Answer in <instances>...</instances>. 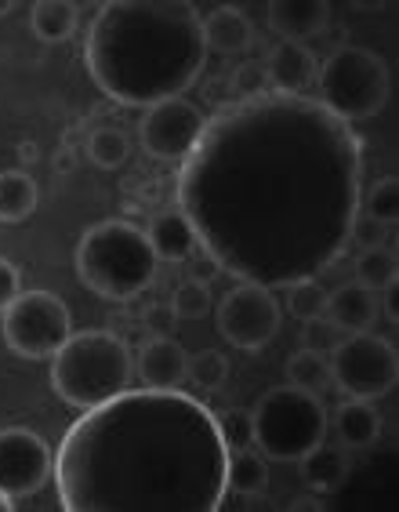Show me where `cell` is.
Returning <instances> with one entry per match:
<instances>
[{
	"mask_svg": "<svg viewBox=\"0 0 399 512\" xmlns=\"http://www.w3.org/2000/svg\"><path fill=\"white\" fill-rule=\"evenodd\" d=\"M225 487L240 498H254L265 494L269 487V458L258 447H244V451H229V465H225Z\"/></svg>",
	"mask_w": 399,
	"mask_h": 512,
	"instance_id": "obj_22",
	"label": "cell"
},
{
	"mask_svg": "<svg viewBox=\"0 0 399 512\" xmlns=\"http://www.w3.org/2000/svg\"><path fill=\"white\" fill-rule=\"evenodd\" d=\"M51 465H55V454L40 433L22 429V425L0 429V491L11 502L37 494L48 483Z\"/></svg>",
	"mask_w": 399,
	"mask_h": 512,
	"instance_id": "obj_12",
	"label": "cell"
},
{
	"mask_svg": "<svg viewBox=\"0 0 399 512\" xmlns=\"http://www.w3.org/2000/svg\"><path fill=\"white\" fill-rule=\"evenodd\" d=\"M396 280H399V262L389 244L360 251V258H356V284H363L367 291L381 295V291H392Z\"/></svg>",
	"mask_w": 399,
	"mask_h": 512,
	"instance_id": "obj_24",
	"label": "cell"
},
{
	"mask_svg": "<svg viewBox=\"0 0 399 512\" xmlns=\"http://www.w3.org/2000/svg\"><path fill=\"white\" fill-rule=\"evenodd\" d=\"M349 454L338 444H316L305 458H298V473H302L305 487H312L316 494H334L338 487H345L349 480Z\"/></svg>",
	"mask_w": 399,
	"mask_h": 512,
	"instance_id": "obj_18",
	"label": "cell"
},
{
	"mask_svg": "<svg viewBox=\"0 0 399 512\" xmlns=\"http://www.w3.org/2000/svg\"><path fill=\"white\" fill-rule=\"evenodd\" d=\"M316 88H320L316 102L327 113H334L345 124H356V120H370L385 109L392 73L378 51L349 44L323 59V66L316 69Z\"/></svg>",
	"mask_w": 399,
	"mask_h": 512,
	"instance_id": "obj_7",
	"label": "cell"
},
{
	"mask_svg": "<svg viewBox=\"0 0 399 512\" xmlns=\"http://www.w3.org/2000/svg\"><path fill=\"white\" fill-rule=\"evenodd\" d=\"M146 237H149V244H153L156 258H160V262H175V266H178V262H185V258L200 247V240H196V229L189 226V218H185L178 207L153 215V222H149V229H146Z\"/></svg>",
	"mask_w": 399,
	"mask_h": 512,
	"instance_id": "obj_17",
	"label": "cell"
},
{
	"mask_svg": "<svg viewBox=\"0 0 399 512\" xmlns=\"http://www.w3.org/2000/svg\"><path fill=\"white\" fill-rule=\"evenodd\" d=\"M254 447L269 462L291 465L327 440V407L320 396L305 393L298 385H273L251 407Z\"/></svg>",
	"mask_w": 399,
	"mask_h": 512,
	"instance_id": "obj_6",
	"label": "cell"
},
{
	"mask_svg": "<svg viewBox=\"0 0 399 512\" xmlns=\"http://www.w3.org/2000/svg\"><path fill=\"white\" fill-rule=\"evenodd\" d=\"M287 313L302 324L327 313V287L320 284V276H302V280L287 284Z\"/></svg>",
	"mask_w": 399,
	"mask_h": 512,
	"instance_id": "obj_28",
	"label": "cell"
},
{
	"mask_svg": "<svg viewBox=\"0 0 399 512\" xmlns=\"http://www.w3.org/2000/svg\"><path fill=\"white\" fill-rule=\"evenodd\" d=\"M11 11H15V0H0V19H8Z\"/></svg>",
	"mask_w": 399,
	"mask_h": 512,
	"instance_id": "obj_40",
	"label": "cell"
},
{
	"mask_svg": "<svg viewBox=\"0 0 399 512\" xmlns=\"http://www.w3.org/2000/svg\"><path fill=\"white\" fill-rule=\"evenodd\" d=\"M142 320H146V331H153V335H167V327L175 324V316L167 306H149V313Z\"/></svg>",
	"mask_w": 399,
	"mask_h": 512,
	"instance_id": "obj_37",
	"label": "cell"
},
{
	"mask_svg": "<svg viewBox=\"0 0 399 512\" xmlns=\"http://www.w3.org/2000/svg\"><path fill=\"white\" fill-rule=\"evenodd\" d=\"M171 316L175 320H204L207 313H211V291H207V284H196V280H182V284L175 287V295H171Z\"/></svg>",
	"mask_w": 399,
	"mask_h": 512,
	"instance_id": "obj_30",
	"label": "cell"
},
{
	"mask_svg": "<svg viewBox=\"0 0 399 512\" xmlns=\"http://www.w3.org/2000/svg\"><path fill=\"white\" fill-rule=\"evenodd\" d=\"M327 316L345 331V335H356V331H370L378 324L381 302L374 291H367L363 284H341L334 291H327Z\"/></svg>",
	"mask_w": 399,
	"mask_h": 512,
	"instance_id": "obj_16",
	"label": "cell"
},
{
	"mask_svg": "<svg viewBox=\"0 0 399 512\" xmlns=\"http://www.w3.org/2000/svg\"><path fill=\"white\" fill-rule=\"evenodd\" d=\"M215 320H218V335L225 342L244 349V353H258V349H265L276 338V331L283 324V313L273 287H262L254 284V280H240L218 302Z\"/></svg>",
	"mask_w": 399,
	"mask_h": 512,
	"instance_id": "obj_10",
	"label": "cell"
},
{
	"mask_svg": "<svg viewBox=\"0 0 399 512\" xmlns=\"http://www.w3.org/2000/svg\"><path fill=\"white\" fill-rule=\"evenodd\" d=\"M363 197L352 124L309 95L262 91L207 117L178 171V211L222 273L262 287L320 276L349 247Z\"/></svg>",
	"mask_w": 399,
	"mask_h": 512,
	"instance_id": "obj_1",
	"label": "cell"
},
{
	"mask_svg": "<svg viewBox=\"0 0 399 512\" xmlns=\"http://www.w3.org/2000/svg\"><path fill=\"white\" fill-rule=\"evenodd\" d=\"M265 77L273 84V91H283V95H302L316 80V51L309 44H298V40H280L269 55H265Z\"/></svg>",
	"mask_w": 399,
	"mask_h": 512,
	"instance_id": "obj_14",
	"label": "cell"
},
{
	"mask_svg": "<svg viewBox=\"0 0 399 512\" xmlns=\"http://www.w3.org/2000/svg\"><path fill=\"white\" fill-rule=\"evenodd\" d=\"M331 385H338L345 396L356 400H381L396 389L399 378V356L389 338L356 331L345 335L331 349Z\"/></svg>",
	"mask_w": 399,
	"mask_h": 512,
	"instance_id": "obj_9",
	"label": "cell"
},
{
	"mask_svg": "<svg viewBox=\"0 0 399 512\" xmlns=\"http://www.w3.org/2000/svg\"><path fill=\"white\" fill-rule=\"evenodd\" d=\"M131 378L135 360L117 331H77L51 356V389L77 411L113 400Z\"/></svg>",
	"mask_w": 399,
	"mask_h": 512,
	"instance_id": "obj_5",
	"label": "cell"
},
{
	"mask_svg": "<svg viewBox=\"0 0 399 512\" xmlns=\"http://www.w3.org/2000/svg\"><path fill=\"white\" fill-rule=\"evenodd\" d=\"M19 295H22V273H19V266L0 255V313H4V309H8Z\"/></svg>",
	"mask_w": 399,
	"mask_h": 512,
	"instance_id": "obj_36",
	"label": "cell"
},
{
	"mask_svg": "<svg viewBox=\"0 0 399 512\" xmlns=\"http://www.w3.org/2000/svg\"><path fill=\"white\" fill-rule=\"evenodd\" d=\"M131 157V138L120 128H95L88 135V160L102 171H117Z\"/></svg>",
	"mask_w": 399,
	"mask_h": 512,
	"instance_id": "obj_26",
	"label": "cell"
},
{
	"mask_svg": "<svg viewBox=\"0 0 399 512\" xmlns=\"http://www.w3.org/2000/svg\"><path fill=\"white\" fill-rule=\"evenodd\" d=\"M269 77H265V66L262 62H244V66H236L233 73V88L244 95V99H254V95H262Z\"/></svg>",
	"mask_w": 399,
	"mask_h": 512,
	"instance_id": "obj_34",
	"label": "cell"
},
{
	"mask_svg": "<svg viewBox=\"0 0 399 512\" xmlns=\"http://www.w3.org/2000/svg\"><path fill=\"white\" fill-rule=\"evenodd\" d=\"M37 157H40L37 146H33V142H22V146H19V160H22V164H33Z\"/></svg>",
	"mask_w": 399,
	"mask_h": 512,
	"instance_id": "obj_39",
	"label": "cell"
},
{
	"mask_svg": "<svg viewBox=\"0 0 399 512\" xmlns=\"http://www.w3.org/2000/svg\"><path fill=\"white\" fill-rule=\"evenodd\" d=\"M185 280H196V284H207L211 287V280L215 276H222V266H218V258L207 251V247H196L193 255L185 258Z\"/></svg>",
	"mask_w": 399,
	"mask_h": 512,
	"instance_id": "obj_33",
	"label": "cell"
},
{
	"mask_svg": "<svg viewBox=\"0 0 399 512\" xmlns=\"http://www.w3.org/2000/svg\"><path fill=\"white\" fill-rule=\"evenodd\" d=\"M189 353L171 335H149L135 353V375L146 389H178L185 382Z\"/></svg>",
	"mask_w": 399,
	"mask_h": 512,
	"instance_id": "obj_13",
	"label": "cell"
},
{
	"mask_svg": "<svg viewBox=\"0 0 399 512\" xmlns=\"http://www.w3.org/2000/svg\"><path fill=\"white\" fill-rule=\"evenodd\" d=\"M229 447L178 389H124L80 414L51 465L66 512H218Z\"/></svg>",
	"mask_w": 399,
	"mask_h": 512,
	"instance_id": "obj_2",
	"label": "cell"
},
{
	"mask_svg": "<svg viewBox=\"0 0 399 512\" xmlns=\"http://www.w3.org/2000/svg\"><path fill=\"white\" fill-rule=\"evenodd\" d=\"M80 26V8L69 0H40L30 11V30L44 44H66Z\"/></svg>",
	"mask_w": 399,
	"mask_h": 512,
	"instance_id": "obj_21",
	"label": "cell"
},
{
	"mask_svg": "<svg viewBox=\"0 0 399 512\" xmlns=\"http://www.w3.org/2000/svg\"><path fill=\"white\" fill-rule=\"evenodd\" d=\"M385 237H389V226H381V222H374V218L367 215H356V222H352V244H360V251H367V247H381L385 244Z\"/></svg>",
	"mask_w": 399,
	"mask_h": 512,
	"instance_id": "obj_35",
	"label": "cell"
},
{
	"mask_svg": "<svg viewBox=\"0 0 399 512\" xmlns=\"http://www.w3.org/2000/svg\"><path fill=\"white\" fill-rule=\"evenodd\" d=\"M84 66L106 99L156 106L204 77V19L189 0H113L88 26Z\"/></svg>",
	"mask_w": 399,
	"mask_h": 512,
	"instance_id": "obj_3",
	"label": "cell"
},
{
	"mask_svg": "<svg viewBox=\"0 0 399 512\" xmlns=\"http://www.w3.org/2000/svg\"><path fill=\"white\" fill-rule=\"evenodd\" d=\"M73 262L80 284L117 306L131 302L135 295H146L160 266L146 229L124 218H106L84 229Z\"/></svg>",
	"mask_w": 399,
	"mask_h": 512,
	"instance_id": "obj_4",
	"label": "cell"
},
{
	"mask_svg": "<svg viewBox=\"0 0 399 512\" xmlns=\"http://www.w3.org/2000/svg\"><path fill=\"white\" fill-rule=\"evenodd\" d=\"M360 215L374 218L381 226H396L399 218V182L392 175L378 178L374 186L360 197Z\"/></svg>",
	"mask_w": 399,
	"mask_h": 512,
	"instance_id": "obj_29",
	"label": "cell"
},
{
	"mask_svg": "<svg viewBox=\"0 0 399 512\" xmlns=\"http://www.w3.org/2000/svg\"><path fill=\"white\" fill-rule=\"evenodd\" d=\"M11 509H15V502H11V498H8V494H4V491H0V512H11Z\"/></svg>",
	"mask_w": 399,
	"mask_h": 512,
	"instance_id": "obj_41",
	"label": "cell"
},
{
	"mask_svg": "<svg viewBox=\"0 0 399 512\" xmlns=\"http://www.w3.org/2000/svg\"><path fill=\"white\" fill-rule=\"evenodd\" d=\"M37 197L40 193L30 171H22V168L0 171V222H4V226L26 222V218L37 211Z\"/></svg>",
	"mask_w": 399,
	"mask_h": 512,
	"instance_id": "obj_23",
	"label": "cell"
},
{
	"mask_svg": "<svg viewBox=\"0 0 399 512\" xmlns=\"http://www.w3.org/2000/svg\"><path fill=\"white\" fill-rule=\"evenodd\" d=\"M185 382H193L200 393H218L229 382V360H225L222 349H200V353L189 356Z\"/></svg>",
	"mask_w": 399,
	"mask_h": 512,
	"instance_id": "obj_27",
	"label": "cell"
},
{
	"mask_svg": "<svg viewBox=\"0 0 399 512\" xmlns=\"http://www.w3.org/2000/svg\"><path fill=\"white\" fill-rule=\"evenodd\" d=\"M334 433H338L341 447L349 451H363L381 436V414L374 407V400H356V396H345L334 411Z\"/></svg>",
	"mask_w": 399,
	"mask_h": 512,
	"instance_id": "obj_19",
	"label": "cell"
},
{
	"mask_svg": "<svg viewBox=\"0 0 399 512\" xmlns=\"http://www.w3.org/2000/svg\"><path fill=\"white\" fill-rule=\"evenodd\" d=\"M287 382L305 389L312 396H323V389L331 385V364L327 356L316 353V349H298V353L287 360Z\"/></svg>",
	"mask_w": 399,
	"mask_h": 512,
	"instance_id": "obj_25",
	"label": "cell"
},
{
	"mask_svg": "<svg viewBox=\"0 0 399 512\" xmlns=\"http://www.w3.org/2000/svg\"><path fill=\"white\" fill-rule=\"evenodd\" d=\"M345 338V331H341L338 324H334L331 316H312V320H305L302 327V345L305 349H316V353H327V349H334V345Z\"/></svg>",
	"mask_w": 399,
	"mask_h": 512,
	"instance_id": "obj_32",
	"label": "cell"
},
{
	"mask_svg": "<svg viewBox=\"0 0 399 512\" xmlns=\"http://www.w3.org/2000/svg\"><path fill=\"white\" fill-rule=\"evenodd\" d=\"M0 335L11 353L22 360H48L73 335L69 306L51 291H22L0 313Z\"/></svg>",
	"mask_w": 399,
	"mask_h": 512,
	"instance_id": "obj_8",
	"label": "cell"
},
{
	"mask_svg": "<svg viewBox=\"0 0 399 512\" xmlns=\"http://www.w3.org/2000/svg\"><path fill=\"white\" fill-rule=\"evenodd\" d=\"M254 26L240 8H215L204 19V44L207 51H218V55H240V51L251 48Z\"/></svg>",
	"mask_w": 399,
	"mask_h": 512,
	"instance_id": "obj_20",
	"label": "cell"
},
{
	"mask_svg": "<svg viewBox=\"0 0 399 512\" xmlns=\"http://www.w3.org/2000/svg\"><path fill=\"white\" fill-rule=\"evenodd\" d=\"M331 22V4L323 0H276L269 4V30L283 40L305 44L309 37L327 30Z\"/></svg>",
	"mask_w": 399,
	"mask_h": 512,
	"instance_id": "obj_15",
	"label": "cell"
},
{
	"mask_svg": "<svg viewBox=\"0 0 399 512\" xmlns=\"http://www.w3.org/2000/svg\"><path fill=\"white\" fill-rule=\"evenodd\" d=\"M73 168H77V157H73V149L69 146H62L59 153H55V171L66 175V171H73Z\"/></svg>",
	"mask_w": 399,
	"mask_h": 512,
	"instance_id": "obj_38",
	"label": "cell"
},
{
	"mask_svg": "<svg viewBox=\"0 0 399 512\" xmlns=\"http://www.w3.org/2000/svg\"><path fill=\"white\" fill-rule=\"evenodd\" d=\"M207 128L204 109L193 106L189 99H164L146 109V117L138 124V142L153 160H185L193 153Z\"/></svg>",
	"mask_w": 399,
	"mask_h": 512,
	"instance_id": "obj_11",
	"label": "cell"
},
{
	"mask_svg": "<svg viewBox=\"0 0 399 512\" xmlns=\"http://www.w3.org/2000/svg\"><path fill=\"white\" fill-rule=\"evenodd\" d=\"M218 429H222V440L229 451H244V447H254V425H251V411L244 407H233L218 418Z\"/></svg>",
	"mask_w": 399,
	"mask_h": 512,
	"instance_id": "obj_31",
	"label": "cell"
}]
</instances>
